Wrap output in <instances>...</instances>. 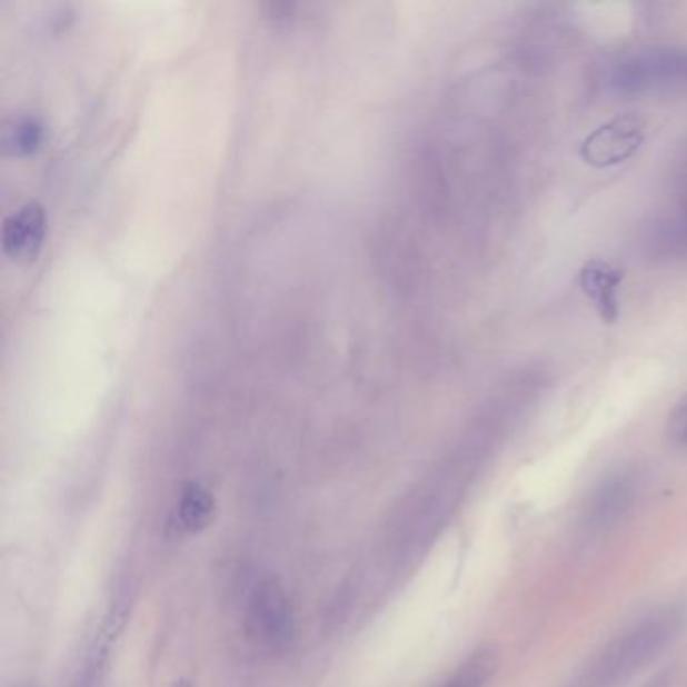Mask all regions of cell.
Masks as SVG:
<instances>
[{"instance_id": "6da1fadb", "label": "cell", "mask_w": 687, "mask_h": 687, "mask_svg": "<svg viewBox=\"0 0 687 687\" xmlns=\"http://www.w3.org/2000/svg\"><path fill=\"white\" fill-rule=\"evenodd\" d=\"M681 627L684 617L676 609L647 615L615 637L567 687H615L621 684L659 656L676 639Z\"/></svg>"}, {"instance_id": "7a4b0ae2", "label": "cell", "mask_w": 687, "mask_h": 687, "mask_svg": "<svg viewBox=\"0 0 687 687\" xmlns=\"http://www.w3.org/2000/svg\"><path fill=\"white\" fill-rule=\"evenodd\" d=\"M609 86L621 96L687 89V49L654 47L613 64Z\"/></svg>"}, {"instance_id": "3957f363", "label": "cell", "mask_w": 687, "mask_h": 687, "mask_svg": "<svg viewBox=\"0 0 687 687\" xmlns=\"http://www.w3.org/2000/svg\"><path fill=\"white\" fill-rule=\"evenodd\" d=\"M248 639L267 654L287 651L297 634L295 609L279 580L262 579L250 593L245 611Z\"/></svg>"}, {"instance_id": "277c9868", "label": "cell", "mask_w": 687, "mask_h": 687, "mask_svg": "<svg viewBox=\"0 0 687 687\" xmlns=\"http://www.w3.org/2000/svg\"><path fill=\"white\" fill-rule=\"evenodd\" d=\"M644 140V121L637 116L625 113L589 133L587 140L583 141L580 156L595 168H611L629 160L641 148Z\"/></svg>"}, {"instance_id": "5b68a950", "label": "cell", "mask_w": 687, "mask_h": 687, "mask_svg": "<svg viewBox=\"0 0 687 687\" xmlns=\"http://www.w3.org/2000/svg\"><path fill=\"white\" fill-rule=\"evenodd\" d=\"M639 496V482L634 474H613L605 478L585 505L583 522L589 530H607L615 527L634 508Z\"/></svg>"}, {"instance_id": "8992f818", "label": "cell", "mask_w": 687, "mask_h": 687, "mask_svg": "<svg viewBox=\"0 0 687 687\" xmlns=\"http://www.w3.org/2000/svg\"><path fill=\"white\" fill-rule=\"evenodd\" d=\"M47 235V215L41 202L29 200L4 218L2 250L14 262H32L39 257Z\"/></svg>"}, {"instance_id": "52a82bcc", "label": "cell", "mask_w": 687, "mask_h": 687, "mask_svg": "<svg viewBox=\"0 0 687 687\" xmlns=\"http://www.w3.org/2000/svg\"><path fill=\"white\" fill-rule=\"evenodd\" d=\"M624 282V270L601 258H591L579 272L580 290L593 302L603 322H617L621 315L619 289Z\"/></svg>"}, {"instance_id": "ba28073f", "label": "cell", "mask_w": 687, "mask_h": 687, "mask_svg": "<svg viewBox=\"0 0 687 687\" xmlns=\"http://www.w3.org/2000/svg\"><path fill=\"white\" fill-rule=\"evenodd\" d=\"M215 510V496L200 484H188L173 510V528L188 535L200 532L210 525Z\"/></svg>"}, {"instance_id": "9c48e42d", "label": "cell", "mask_w": 687, "mask_h": 687, "mask_svg": "<svg viewBox=\"0 0 687 687\" xmlns=\"http://www.w3.org/2000/svg\"><path fill=\"white\" fill-rule=\"evenodd\" d=\"M496 671L495 651H476L436 687H486Z\"/></svg>"}, {"instance_id": "30bf717a", "label": "cell", "mask_w": 687, "mask_h": 687, "mask_svg": "<svg viewBox=\"0 0 687 687\" xmlns=\"http://www.w3.org/2000/svg\"><path fill=\"white\" fill-rule=\"evenodd\" d=\"M43 141V123L31 116L12 119L2 133V146L12 156H31Z\"/></svg>"}, {"instance_id": "8fae6325", "label": "cell", "mask_w": 687, "mask_h": 687, "mask_svg": "<svg viewBox=\"0 0 687 687\" xmlns=\"http://www.w3.org/2000/svg\"><path fill=\"white\" fill-rule=\"evenodd\" d=\"M651 245L677 257H687V208L654 226Z\"/></svg>"}, {"instance_id": "7c38bea8", "label": "cell", "mask_w": 687, "mask_h": 687, "mask_svg": "<svg viewBox=\"0 0 687 687\" xmlns=\"http://www.w3.org/2000/svg\"><path fill=\"white\" fill-rule=\"evenodd\" d=\"M669 436L679 448H687V398L677 406L669 419Z\"/></svg>"}]
</instances>
